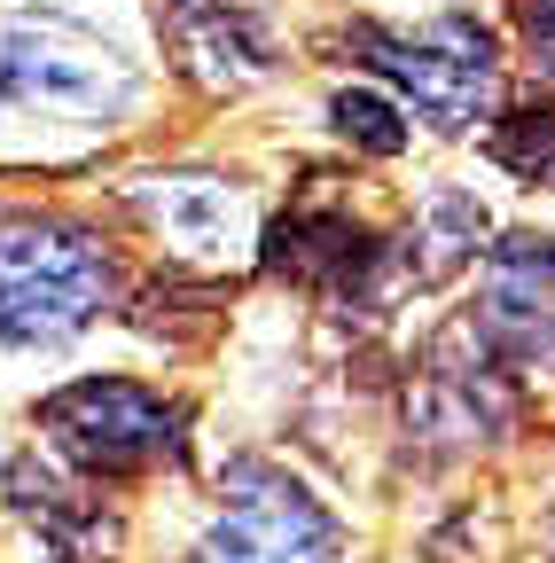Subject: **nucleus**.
<instances>
[{
  "instance_id": "obj_1",
  "label": "nucleus",
  "mask_w": 555,
  "mask_h": 563,
  "mask_svg": "<svg viewBox=\"0 0 555 563\" xmlns=\"http://www.w3.org/2000/svg\"><path fill=\"white\" fill-rule=\"evenodd\" d=\"M118 306V258L95 228L40 203H0V344H71Z\"/></svg>"
},
{
  "instance_id": "obj_2",
  "label": "nucleus",
  "mask_w": 555,
  "mask_h": 563,
  "mask_svg": "<svg viewBox=\"0 0 555 563\" xmlns=\"http://www.w3.org/2000/svg\"><path fill=\"white\" fill-rule=\"evenodd\" d=\"M0 102L55 125H118L142 102V63L63 9H24L0 24Z\"/></svg>"
},
{
  "instance_id": "obj_3",
  "label": "nucleus",
  "mask_w": 555,
  "mask_h": 563,
  "mask_svg": "<svg viewBox=\"0 0 555 563\" xmlns=\"http://www.w3.org/2000/svg\"><path fill=\"white\" fill-rule=\"evenodd\" d=\"M40 431L87 485H118V477L180 470L188 407L165 399L142 376H79V384H63V391L40 399Z\"/></svg>"
},
{
  "instance_id": "obj_4",
  "label": "nucleus",
  "mask_w": 555,
  "mask_h": 563,
  "mask_svg": "<svg viewBox=\"0 0 555 563\" xmlns=\"http://www.w3.org/2000/svg\"><path fill=\"white\" fill-rule=\"evenodd\" d=\"M353 55L399 95V110H423V125L439 133H469L477 118H493V87H501V40L477 16H431L414 32L391 24H353Z\"/></svg>"
},
{
  "instance_id": "obj_5",
  "label": "nucleus",
  "mask_w": 555,
  "mask_h": 563,
  "mask_svg": "<svg viewBox=\"0 0 555 563\" xmlns=\"http://www.w3.org/2000/svg\"><path fill=\"white\" fill-rule=\"evenodd\" d=\"M220 517L203 525L188 563H336L344 525L306 477H290L266 454H235L220 477Z\"/></svg>"
},
{
  "instance_id": "obj_6",
  "label": "nucleus",
  "mask_w": 555,
  "mask_h": 563,
  "mask_svg": "<svg viewBox=\"0 0 555 563\" xmlns=\"http://www.w3.org/2000/svg\"><path fill=\"white\" fill-rule=\"evenodd\" d=\"M157 24L173 63L212 95H243L251 79L274 70V40L243 0H157Z\"/></svg>"
},
{
  "instance_id": "obj_7",
  "label": "nucleus",
  "mask_w": 555,
  "mask_h": 563,
  "mask_svg": "<svg viewBox=\"0 0 555 563\" xmlns=\"http://www.w3.org/2000/svg\"><path fill=\"white\" fill-rule=\"evenodd\" d=\"M125 203L180 251V258H227V243L251 235V203L243 188H227L220 173H149L133 180Z\"/></svg>"
},
{
  "instance_id": "obj_8",
  "label": "nucleus",
  "mask_w": 555,
  "mask_h": 563,
  "mask_svg": "<svg viewBox=\"0 0 555 563\" xmlns=\"http://www.w3.org/2000/svg\"><path fill=\"white\" fill-rule=\"evenodd\" d=\"M9 509L24 517V532H32L55 563H110V548H118V517L102 509V493L55 477L40 454L9 462Z\"/></svg>"
},
{
  "instance_id": "obj_9",
  "label": "nucleus",
  "mask_w": 555,
  "mask_h": 563,
  "mask_svg": "<svg viewBox=\"0 0 555 563\" xmlns=\"http://www.w3.org/2000/svg\"><path fill=\"white\" fill-rule=\"evenodd\" d=\"M477 258H485V203L439 188L423 203V220L407 228V251L391 243V290H407V282H414V290H439V282H454Z\"/></svg>"
},
{
  "instance_id": "obj_10",
  "label": "nucleus",
  "mask_w": 555,
  "mask_h": 563,
  "mask_svg": "<svg viewBox=\"0 0 555 563\" xmlns=\"http://www.w3.org/2000/svg\"><path fill=\"white\" fill-rule=\"evenodd\" d=\"M329 118H336V133L353 141V150H368V157H399L407 133H414V118H407L399 95H384V87H336Z\"/></svg>"
},
{
  "instance_id": "obj_11",
  "label": "nucleus",
  "mask_w": 555,
  "mask_h": 563,
  "mask_svg": "<svg viewBox=\"0 0 555 563\" xmlns=\"http://www.w3.org/2000/svg\"><path fill=\"white\" fill-rule=\"evenodd\" d=\"M485 150H493L509 173H524V180H547L555 173V102L532 95V102L501 110V125L485 133Z\"/></svg>"
},
{
  "instance_id": "obj_12",
  "label": "nucleus",
  "mask_w": 555,
  "mask_h": 563,
  "mask_svg": "<svg viewBox=\"0 0 555 563\" xmlns=\"http://www.w3.org/2000/svg\"><path fill=\"white\" fill-rule=\"evenodd\" d=\"M517 24H524V47L540 63V79L555 87V0H517Z\"/></svg>"
},
{
  "instance_id": "obj_13",
  "label": "nucleus",
  "mask_w": 555,
  "mask_h": 563,
  "mask_svg": "<svg viewBox=\"0 0 555 563\" xmlns=\"http://www.w3.org/2000/svg\"><path fill=\"white\" fill-rule=\"evenodd\" d=\"M547 180H555V173H547Z\"/></svg>"
}]
</instances>
